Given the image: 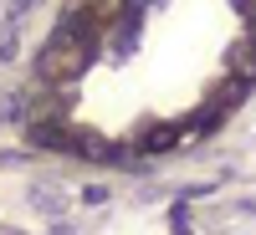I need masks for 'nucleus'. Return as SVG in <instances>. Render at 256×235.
<instances>
[{"mask_svg":"<svg viewBox=\"0 0 256 235\" xmlns=\"http://www.w3.org/2000/svg\"><path fill=\"white\" fill-rule=\"evenodd\" d=\"M92 46H98V26L88 15H67L56 26V36L46 41V51H41V72L46 77H77L92 61Z\"/></svg>","mask_w":256,"mask_h":235,"instance_id":"1","label":"nucleus"},{"mask_svg":"<svg viewBox=\"0 0 256 235\" xmlns=\"http://www.w3.org/2000/svg\"><path fill=\"white\" fill-rule=\"evenodd\" d=\"M82 10H88L92 26H108V20L123 15V0H82Z\"/></svg>","mask_w":256,"mask_h":235,"instance_id":"2","label":"nucleus"},{"mask_svg":"<svg viewBox=\"0 0 256 235\" xmlns=\"http://www.w3.org/2000/svg\"><path fill=\"white\" fill-rule=\"evenodd\" d=\"M230 61H236L241 77H251V72H256V41H241V46L230 51Z\"/></svg>","mask_w":256,"mask_h":235,"instance_id":"3","label":"nucleus"},{"mask_svg":"<svg viewBox=\"0 0 256 235\" xmlns=\"http://www.w3.org/2000/svg\"><path fill=\"white\" fill-rule=\"evenodd\" d=\"M174 138H180V128H154V133H148V148L159 154V148H169Z\"/></svg>","mask_w":256,"mask_h":235,"instance_id":"4","label":"nucleus"}]
</instances>
